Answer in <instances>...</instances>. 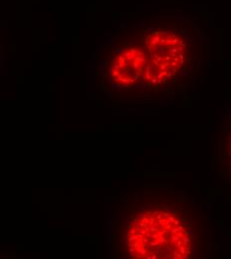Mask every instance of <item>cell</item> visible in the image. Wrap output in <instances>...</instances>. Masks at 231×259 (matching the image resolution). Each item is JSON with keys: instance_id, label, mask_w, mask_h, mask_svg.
Here are the masks:
<instances>
[{"instance_id": "6da1fadb", "label": "cell", "mask_w": 231, "mask_h": 259, "mask_svg": "<svg viewBox=\"0 0 231 259\" xmlns=\"http://www.w3.org/2000/svg\"><path fill=\"white\" fill-rule=\"evenodd\" d=\"M202 32L189 15L152 18L144 36L148 65L144 83L158 91L182 87L198 70Z\"/></svg>"}, {"instance_id": "7a4b0ae2", "label": "cell", "mask_w": 231, "mask_h": 259, "mask_svg": "<svg viewBox=\"0 0 231 259\" xmlns=\"http://www.w3.org/2000/svg\"><path fill=\"white\" fill-rule=\"evenodd\" d=\"M193 240L190 225L167 208L143 212L127 231V249L132 258H189Z\"/></svg>"}, {"instance_id": "277c9868", "label": "cell", "mask_w": 231, "mask_h": 259, "mask_svg": "<svg viewBox=\"0 0 231 259\" xmlns=\"http://www.w3.org/2000/svg\"><path fill=\"white\" fill-rule=\"evenodd\" d=\"M229 156H230V167H231V138H230V143H229Z\"/></svg>"}, {"instance_id": "3957f363", "label": "cell", "mask_w": 231, "mask_h": 259, "mask_svg": "<svg viewBox=\"0 0 231 259\" xmlns=\"http://www.w3.org/2000/svg\"><path fill=\"white\" fill-rule=\"evenodd\" d=\"M147 65L144 44L125 47L116 54L109 66L110 80L120 88H131L141 80L144 81Z\"/></svg>"}]
</instances>
